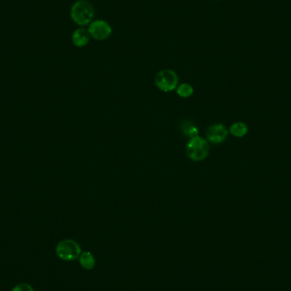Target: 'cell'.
<instances>
[{
    "label": "cell",
    "instance_id": "obj_1",
    "mask_svg": "<svg viewBox=\"0 0 291 291\" xmlns=\"http://www.w3.org/2000/svg\"><path fill=\"white\" fill-rule=\"evenodd\" d=\"M72 20L78 25L89 26L95 17V9L87 0H79L73 4L70 12Z\"/></svg>",
    "mask_w": 291,
    "mask_h": 291
},
{
    "label": "cell",
    "instance_id": "obj_10",
    "mask_svg": "<svg viewBox=\"0 0 291 291\" xmlns=\"http://www.w3.org/2000/svg\"><path fill=\"white\" fill-rule=\"evenodd\" d=\"M181 129H182V134L190 139L199 136V129L190 121H184L181 125Z\"/></svg>",
    "mask_w": 291,
    "mask_h": 291
},
{
    "label": "cell",
    "instance_id": "obj_5",
    "mask_svg": "<svg viewBox=\"0 0 291 291\" xmlns=\"http://www.w3.org/2000/svg\"><path fill=\"white\" fill-rule=\"evenodd\" d=\"M90 37L95 40L103 41L108 39L112 34V27L106 21L95 20L90 23L88 28Z\"/></svg>",
    "mask_w": 291,
    "mask_h": 291
},
{
    "label": "cell",
    "instance_id": "obj_8",
    "mask_svg": "<svg viewBox=\"0 0 291 291\" xmlns=\"http://www.w3.org/2000/svg\"><path fill=\"white\" fill-rule=\"evenodd\" d=\"M248 131H249L248 126L246 125V123L243 122H236L232 123L229 129L230 133L237 138L244 137L248 134Z\"/></svg>",
    "mask_w": 291,
    "mask_h": 291
},
{
    "label": "cell",
    "instance_id": "obj_9",
    "mask_svg": "<svg viewBox=\"0 0 291 291\" xmlns=\"http://www.w3.org/2000/svg\"><path fill=\"white\" fill-rule=\"evenodd\" d=\"M79 263L83 268L91 270L95 266V259L90 252H83L79 256Z\"/></svg>",
    "mask_w": 291,
    "mask_h": 291
},
{
    "label": "cell",
    "instance_id": "obj_7",
    "mask_svg": "<svg viewBox=\"0 0 291 291\" xmlns=\"http://www.w3.org/2000/svg\"><path fill=\"white\" fill-rule=\"evenodd\" d=\"M90 35L88 29L84 28H79L73 32L72 35V42L76 47H84L90 41Z\"/></svg>",
    "mask_w": 291,
    "mask_h": 291
},
{
    "label": "cell",
    "instance_id": "obj_3",
    "mask_svg": "<svg viewBox=\"0 0 291 291\" xmlns=\"http://www.w3.org/2000/svg\"><path fill=\"white\" fill-rule=\"evenodd\" d=\"M56 255L65 261H72L78 259L81 255V248L79 244L73 239H64L57 244Z\"/></svg>",
    "mask_w": 291,
    "mask_h": 291
},
{
    "label": "cell",
    "instance_id": "obj_6",
    "mask_svg": "<svg viewBox=\"0 0 291 291\" xmlns=\"http://www.w3.org/2000/svg\"><path fill=\"white\" fill-rule=\"evenodd\" d=\"M228 135V131L224 124L214 123L208 127L206 130V138L208 141L213 144H221L224 142Z\"/></svg>",
    "mask_w": 291,
    "mask_h": 291
},
{
    "label": "cell",
    "instance_id": "obj_11",
    "mask_svg": "<svg viewBox=\"0 0 291 291\" xmlns=\"http://www.w3.org/2000/svg\"><path fill=\"white\" fill-rule=\"evenodd\" d=\"M177 95H179L180 97L182 98H189L193 95L194 92V89L190 84L188 83H183V84H180L179 86H177Z\"/></svg>",
    "mask_w": 291,
    "mask_h": 291
},
{
    "label": "cell",
    "instance_id": "obj_4",
    "mask_svg": "<svg viewBox=\"0 0 291 291\" xmlns=\"http://www.w3.org/2000/svg\"><path fill=\"white\" fill-rule=\"evenodd\" d=\"M179 78L175 71L165 69L160 71L155 77V84L163 92H171L178 86Z\"/></svg>",
    "mask_w": 291,
    "mask_h": 291
},
{
    "label": "cell",
    "instance_id": "obj_12",
    "mask_svg": "<svg viewBox=\"0 0 291 291\" xmlns=\"http://www.w3.org/2000/svg\"><path fill=\"white\" fill-rule=\"evenodd\" d=\"M12 291H34V288L30 284L26 283H19L12 288Z\"/></svg>",
    "mask_w": 291,
    "mask_h": 291
},
{
    "label": "cell",
    "instance_id": "obj_2",
    "mask_svg": "<svg viewBox=\"0 0 291 291\" xmlns=\"http://www.w3.org/2000/svg\"><path fill=\"white\" fill-rule=\"evenodd\" d=\"M186 153L188 157L194 162L205 160L210 153L208 140L200 136L191 138L186 145Z\"/></svg>",
    "mask_w": 291,
    "mask_h": 291
}]
</instances>
